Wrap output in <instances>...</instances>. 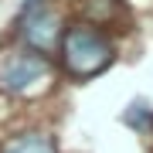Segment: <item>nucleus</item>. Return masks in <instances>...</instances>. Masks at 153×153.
I'll return each instance as SVG.
<instances>
[{"label": "nucleus", "mask_w": 153, "mask_h": 153, "mask_svg": "<svg viewBox=\"0 0 153 153\" xmlns=\"http://www.w3.org/2000/svg\"><path fill=\"white\" fill-rule=\"evenodd\" d=\"M65 48V68L68 75L75 78H92L95 71L109 68L112 61V44L102 31H95L92 24H82V27H71L61 41Z\"/></svg>", "instance_id": "nucleus-1"}, {"label": "nucleus", "mask_w": 153, "mask_h": 153, "mask_svg": "<svg viewBox=\"0 0 153 153\" xmlns=\"http://www.w3.org/2000/svg\"><path fill=\"white\" fill-rule=\"evenodd\" d=\"M150 119H153V112H150V105L143 102V99H136V102H133L129 109L123 112V123H126V126H133V129H146Z\"/></svg>", "instance_id": "nucleus-5"}, {"label": "nucleus", "mask_w": 153, "mask_h": 153, "mask_svg": "<svg viewBox=\"0 0 153 153\" xmlns=\"http://www.w3.org/2000/svg\"><path fill=\"white\" fill-rule=\"evenodd\" d=\"M48 78H51V65L38 51H10L0 61V88L10 95H24Z\"/></svg>", "instance_id": "nucleus-2"}, {"label": "nucleus", "mask_w": 153, "mask_h": 153, "mask_svg": "<svg viewBox=\"0 0 153 153\" xmlns=\"http://www.w3.org/2000/svg\"><path fill=\"white\" fill-rule=\"evenodd\" d=\"M4 153H58V150H55V143L48 136H41V133H24V136L7 143Z\"/></svg>", "instance_id": "nucleus-4"}, {"label": "nucleus", "mask_w": 153, "mask_h": 153, "mask_svg": "<svg viewBox=\"0 0 153 153\" xmlns=\"http://www.w3.org/2000/svg\"><path fill=\"white\" fill-rule=\"evenodd\" d=\"M24 38H27L34 48L51 51V44H55V38H58V17L51 10H38L34 17L24 21Z\"/></svg>", "instance_id": "nucleus-3"}]
</instances>
